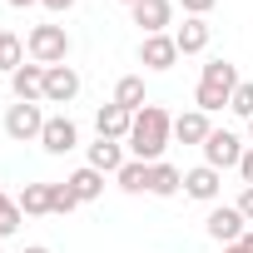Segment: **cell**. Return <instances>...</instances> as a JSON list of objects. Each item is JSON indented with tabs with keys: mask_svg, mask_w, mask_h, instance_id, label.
Instances as JSON below:
<instances>
[{
	"mask_svg": "<svg viewBox=\"0 0 253 253\" xmlns=\"http://www.w3.org/2000/svg\"><path fill=\"white\" fill-rule=\"evenodd\" d=\"M169 139H174V114L164 109V104H144L139 114H134V129H129V154L134 159H144V164H159V154L169 149Z\"/></svg>",
	"mask_w": 253,
	"mask_h": 253,
	"instance_id": "cell-1",
	"label": "cell"
},
{
	"mask_svg": "<svg viewBox=\"0 0 253 253\" xmlns=\"http://www.w3.org/2000/svg\"><path fill=\"white\" fill-rule=\"evenodd\" d=\"M25 55L35 60V65H65L70 60V35H65V25H35L30 35H25Z\"/></svg>",
	"mask_w": 253,
	"mask_h": 253,
	"instance_id": "cell-2",
	"label": "cell"
},
{
	"mask_svg": "<svg viewBox=\"0 0 253 253\" xmlns=\"http://www.w3.org/2000/svg\"><path fill=\"white\" fill-rule=\"evenodd\" d=\"M243 149H248V144H243L233 129H213V134L204 139V164H209V169H218V174H223V169H238Z\"/></svg>",
	"mask_w": 253,
	"mask_h": 253,
	"instance_id": "cell-3",
	"label": "cell"
},
{
	"mask_svg": "<svg viewBox=\"0 0 253 253\" xmlns=\"http://www.w3.org/2000/svg\"><path fill=\"white\" fill-rule=\"evenodd\" d=\"M45 119H50V114H40V104H20V99H15V104L5 109V134H10L15 144H30V139L45 134Z\"/></svg>",
	"mask_w": 253,
	"mask_h": 253,
	"instance_id": "cell-4",
	"label": "cell"
},
{
	"mask_svg": "<svg viewBox=\"0 0 253 253\" xmlns=\"http://www.w3.org/2000/svg\"><path fill=\"white\" fill-rule=\"evenodd\" d=\"M204 228H209V238H213L218 248H228V243H238V238L248 233V218L238 213V204H218V209L204 218Z\"/></svg>",
	"mask_w": 253,
	"mask_h": 253,
	"instance_id": "cell-5",
	"label": "cell"
},
{
	"mask_svg": "<svg viewBox=\"0 0 253 253\" xmlns=\"http://www.w3.org/2000/svg\"><path fill=\"white\" fill-rule=\"evenodd\" d=\"M10 94L20 99V104H45V65H20L15 75H10Z\"/></svg>",
	"mask_w": 253,
	"mask_h": 253,
	"instance_id": "cell-6",
	"label": "cell"
},
{
	"mask_svg": "<svg viewBox=\"0 0 253 253\" xmlns=\"http://www.w3.org/2000/svg\"><path fill=\"white\" fill-rule=\"evenodd\" d=\"M80 94V70L75 65H50L45 70V104H70Z\"/></svg>",
	"mask_w": 253,
	"mask_h": 253,
	"instance_id": "cell-7",
	"label": "cell"
},
{
	"mask_svg": "<svg viewBox=\"0 0 253 253\" xmlns=\"http://www.w3.org/2000/svg\"><path fill=\"white\" fill-rule=\"evenodd\" d=\"M134 25L144 35H169L174 25V0H139L134 5Z\"/></svg>",
	"mask_w": 253,
	"mask_h": 253,
	"instance_id": "cell-8",
	"label": "cell"
},
{
	"mask_svg": "<svg viewBox=\"0 0 253 253\" xmlns=\"http://www.w3.org/2000/svg\"><path fill=\"white\" fill-rule=\"evenodd\" d=\"M40 144H45V154H70V149L80 144L75 119H70V114H50V119H45V134H40Z\"/></svg>",
	"mask_w": 253,
	"mask_h": 253,
	"instance_id": "cell-9",
	"label": "cell"
},
{
	"mask_svg": "<svg viewBox=\"0 0 253 253\" xmlns=\"http://www.w3.org/2000/svg\"><path fill=\"white\" fill-rule=\"evenodd\" d=\"M94 129H99V139H129V129H134V114L129 109H119L114 99L109 104H99V114H94Z\"/></svg>",
	"mask_w": 253,
	"mask_h": 253,
	"instance_id": "cell-10",
	"label": "cell"
},
{
	"mask_svg": "<svg viewBox=\"0 0 253 253\" xmlns=\"http://www.w3.org/2000/svg\"><path fill=\"white\" fill-rule=\"evenodd\" d=\"M174 60H179L174 35H144V45H139V65L144 70H174Z\"/></svg>",
	"mask_w": 253,
	"mask_h": 253,
	"instance_id": "cell-11",
	"label": "cell"
},
{
	"mask_svg": "<svg viewBox=\"0 0 253 253\" xmlns=\"http://www.w3.org/2000/svg\"><path fill=\"white\" fill-rule=\"evenodd\" d=\"M218 189H223V174H218V169H209V164H199V169H189V174H184V194H189V199H199V204H213V199H218Z\"/></svg>",
	"mask_w": 253,
	"mask_h": 253,
	"instance_id": "cell-12",
	"label": "cell"
},
{
	"mask_svg": "<svg viewBox=\"0 0 253 253\" xmlns=\"http://www.w3.org/2000/svg\"><path fill=\"white\" fill-rule=\"evenodd\" d=\"M209 134H213V124H209L204 109H184V114L174 119V139H179V144H199V149H204Z\"/></svg>",
	"mask_w": 253,
	"mask_h": 253,
	"instance_id": "cell-13",
	"label": "cell"
},
{
	"mask_svg": "<svg viewBox=\"0 0 253 253\" xmlns=\"http://www.w3.org/2000/svg\"><path fill=\"white\" fill-rule=\"evenodd\" d=\"M174 45H179V55H204L209 50V20L184 15V25L174 30Z\"/></svg>",
	"mask_w": 253,
	"mask_h": 253,
	"instance_id": "cell-14",
	"label": "cell"
},
{
	"mask_svg": "<svg viewBox=\"0 0 253 253\" xmlns=\"http://www.w3.org/2000/svg\"><path fill=\"white\" fill-rule=\"evenodd\" d=\"M124 164H129V159H124V144H119V139H94V144H89V169L119 174Z\"/></svg>",
	"mask_w": 253,
	"mask_h": 253,
	"instance_id": "cell-15",
	"label": "cell"
},
{
	"mask_svg": "<svg viewBox=\"0 0 253 253\" xmlns=\"http://www.w3.org/2000/svg\"><path fill=\"white\" fill-rule=\"evenodd\" d=\"M179 189H184V174H179L174 164H164V159L149 164V194H154V199H174Z\"/></svg>",
	"mask_w": 253,
	"mask_h": 253,
	"instance_id": "cell-16",
	"label": "cell"
},
{
	"mask_svg": "<svg viewBox=\"0 0 253 253\" xmlns=\"http://www.w3.org/2000/svg\"><path fill=\"white\" fill-rule=\"evenodd\" d=\"M114 104L129 109V114H139V109L149 104V94H144V75H124V80L114 84Z\"/></svg>",
	"mask_w": 253,
	"mask_h": 253,
	"instance_id": "cell-17",
	"label": "cell"
},
{
	"mask_svg": "<svg viewBox=\"0 0 253 253\" xmlns=\"http://www.w3.org/2000/svg\"><path fill=\"white\" fill-rule=\"evenodd\" d=\"M65 184L75 189V199H80V204H94V199L104 194V174H99V169H89V164H84V169H75Z\"/></svg>",
	"mask_w": 253,
	"mask_h": 253,
	"instance_id": "cell-18",
	"label": "cell"
},
{
	"mask_svg": "<svg viewBox=\"0 0 253 253\" xmlns=\"http://www.w3.org/2000/svg\"><path fill=\"white\" fill-rule=\"evenodd\" d=\"M114 184H119L124 194H149V164H144V159H129V164L114 174Z\"/></svg>",
	"mask_w": 253,
	"mask_h": 253,
	"instance_id": "cell-19",
	"label": "cell"
},
{
	"mask_svg": "<svg viewBox=\"0 0 253 253\" xmlns=\"http://www.w3.org/2000/svg\"><path fill=\"white\" fill-rule=\"evenodd\" d=\"M15 204H20V213H25V218H40V213H50V184H25Z\"/></svg>",
	"mask_w": 253,
	"mask_h": 253,
	"instance_id": "cell-20",
	"label": "cell"
},
{
	"mask_svg": "<svg viewBox=\"0 0 253 253\" xmlns=\"http://www.w3.org/2000/svg\"><path fill=\"white\" fill-rule=\"evenodd\" d=\"M20 65H25V40H20V35H10V30H0V70L15 75Z\"/></svg>",
	"mask_w": 253,
	"mask_h": 253,
	"instance_id": "cell-21",
	"label": "cell"
},
{
	"mask_svg": "<svg viewBox=\"0 0 253 253\" xmlns=\"http://www.w3.org/2000/svg\"><path fill=\"white\" fill-rule=\"evenodd\" d=\"M20 223H25L20 204H15L10 194H0V238H10V233H20Z\"/></svg>",
	"mask_w": 253,
	"mask_h": 253,
	"instance_id": "cell-22",
	"label": "cell"
},
{
	"mask_svg": "<svg viewBox=\"0 0 253 253\" xmlns=\"http://www.w3.org/2000/svg\"><path fill=\"white\" fill-rule=\"evenodd\" d=\"M75 209H80L75 189L70 184H50V213H75Z\"/></svg>",
	"mask_w": 253,
	"mask_h": 253,
	"instance_id": "cell-23",
	"label": "cell"
},
{
	"mask_svg": "<svg viewBox=\"0 0 253 253\" xmlns=\"http://www.w3.org/2000/svg\"><path fill=\"white\" fill-rule=\"evenodd\" d=\"M228 109H233L238 119H253V80H243V84L233 89V99H228Z\"/></svg>",
	"mask_w": 253,
	"mask_h": 253,
	"instance_id": "cell-24",
	"label": "cell"
},
{
	"mask_svg": "<svg viewBox=\"0 0 253 253\" xmlns=\"http://www.w3.org/2000/svg\"><path fill=\"white\" fill-rule=\"evenodd\" d=\"M179 5H184V15H199V20H204V15L218 5V0H179Z\"/></svg>",
	"mask_w": 253,
	"mask_h": 253,
	"instance_id": "cell-25",
	"label": "cell"
},
{
	"mask_svg": "<svg viewBox=\"0 0 253 253\" xmlns=\"http://www.w3.org/2000/svg\"><path fill=\"white\" fill-rule=\"evenodd\" d=\"M238 174H243V189H253V144L243 149V159H238Z\"/></svg>",
	"mask_w": 253,
	"mask_h": 253,
	"instance_id": "cell-26",
	"label": "cell"
},
{
	"mask_svg": "<svg viewBox=\"0 0 253 253\" xmlns=\"http://www.w3.org/2000/svg\"><path fill=\"white\" fill-rule=\"evenodd\" d=\"M238 213L253 223V189H243V194H238Z\"/></svg>",
	"mask_w": 253,
	"mask_h": 253,
	"instance_id": "cell-27",
	"label": "cell"
},
{
	"mask_svg": "<svg viewBox=\"0 0 253 253\" xmlns=\"http://www.w3.org/2000/svg\"><path fill=\"white\" fill-rule=\"evenodd\" d=\"M45 10H55V15H65V10H75V0H40Z\"/></svg>",
	"mask_w": 253,
	"mask_h": 253,
	"instance_id": "cell-28",
	"label": "cell"
},
{
	"mask_svg": "<svg viewBox=\"0 0 253 253\" xmlns=\"http://www.w3.org/2000/svg\"><path fill=\"white\" fill-rule=\"evenodd\" d=\"M10 5H15V10H30V5H40V0H10Z\"/></svg>",
	"mask_w": 253,
	"mask_h": 253,
	"instance_id": "cell-29",
	"label": "cell"
},
{
	"mask_svg": "<svg viewBox=\"0 0 253 253\" xmlns=\"http://www.w3.org/2000/svg\"><path fill=\"white\" fill-rule=\"evenodd\" d=\"M238 243H243V248H248V253H253V228H248V233H243V238H238Z\"/></svg>",
	"mask_w": 253,
	"mask_h": 253,
	"instance_id": "cell-30",
	"label": "cell"
},
{
	"mask_svg": "<svg viewBox=\"0 0 253 253\" xmlns=\"http://www.w3.org/2000/svg\"><path fill=\"white\" fill-rule=\"evenodd\" d=\"M223 253H248V248H243V243H228V248H223Z\"/></svg>",
	"mask_w": 253,
	"mask_h": 253,
	"instance_id": "cell-31",
	"label": "cell"
},
{
	"mask_svg": "<svg viewBox=\"0 0 253 253\" xmlns=\"http://www.w3.org/2000/svg\"><path fill=\"white\" fill-rule=\"evenodd\" d=\"M25 253H50V248H45V243H30V248H25Z\"/></svg>",
	"mask_w": 253,
	"mask_h": 253,
	"instance_id": "cell-32",
	"label": "cell"
},
{
	"mask_svg": "<svg viewBox=\"0 0 253 253\" xmlns=\"http://www.w3.org/2000/svg\"><path fill=\"white\" fill-rule=\"evenodd\" d=\"M119 5H129V10H134V5H139V0H119Z\"/></svg>",
	"mask_w": 253,
	"mask_h": 253,
	"instance_id": "cell-33",
	"label": "cell"
},
{
	"mask_svg": "<svg viewBox=\"0 0 253 253\" xmlns=\"http://www.w3.org/2000/svg\"><path fill=\"white\" fill-rule=\"evenodd\" d=\"M248 139H253V119H248Z\"/></svg>",
	"mask_w": 253,
	"mask_h": 253,
	"instance_id": "cell-34",
	"label": "cell"
},
{
	"mask_svg": "<svg viewBox=\"0 0 253 253\" xmlns=\"http://www.w3.org/2000/svg\"><path fill=\"white\" fill-rule=\"evenodd\" d=\"M0 253H5V248H0Z\"/></svg>",
	"mask_w": 253,
	"mask_h": 253,
	"instance_id": "cell-35",
	"label": "cell"
}]
</instances>
